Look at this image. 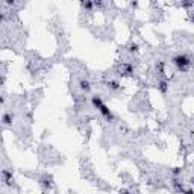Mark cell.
Masks as SVG:
<instances>
[{"mask_svg":"<svg viewBox=\"0 0 194 194\" xmlns=\"http://www.w3.org/2000/svg\"><path fill=\"white\" fill-rule=\"evenodd\" d=\"M173 64L178 67L179 70H185L190 65V58L185 56V55H178V56L173 58Z\"/></svg>","mask_w":194,"mask_h":194,"instance_id":"1","label":"cell"},{"mask_svg":"<svg viewBox=\"0 0 194 194\" xmlns=\"http://www.w3.org/2000/svg\"><path fill=\"white\" fill-rule=\"evenodd\" d=\"M99 112H100V114H102V115H103L105 118H106V120H109V121H112V120H114V114L111 112V109H109L105 103H103L102 106L99 108Z\"/></svg>","mask_w":194,"mask_h":194,"instance_id":"2","label":"cell"},{"mask_svg":"<svg viewBox=\"0 0 194 194\" xmlns=\"http://www.w3.org/2000/svg\"><path fill=\"white\" fill-rule=\"evenodd\" d=\"M2 176H3V182L6 183V185H12V173L9 171V170H3L2 171Z\"/></svg>","mask_w":194,"mask_h":194,"instance_id":"3","label":"cell"},{"mask_svg":"<svg viewBox=\"0 0 194 194\" xmlns=\"http://www.w3.org/2000/svg\"><path fill=\"white\" fill-rule=\"evenodd\" d=\"M12 120H14L12 112H5V114H3V118H2V121H3V125H5V126H9V125H12Z\"/></svg>","mask_w":194,"mask_h":194,"instance_id":"4","label":"cell"},{"mask_svg":"<svg viewBox=\"0 0 194 194\" xmlns=\"http://www.w3.org/2000/svg\"><path fill=\"white\" fill-rule=\"evenodd\" d=\"M79 85H81V90H82V91H85V93L91 90V85H90V81H88V79H81Z\"/></svg>","mask_w":194,"mask_h":194,"instance_id":"5","label":"cell"},{"mask_svg":"<svg viewBox=\"0 0 194 194\" xmlns=\"http://www.w3.org/2000/svg\"><path fill=\"white\" fill-rule=\"evenodd\" d=\"M91 102H93V105H94V108H97V109H99L102 105H103V102H102V99H100V96H94L93 99H91Z\"/></svg>","mask_w":194,"mask_h":194,"instance_id":"6","label":"cell"},{"mask_svg":"<svg viewBox=\"0 0 194 194\" xmlns=\"http://www.w3.org/2000/svg\"><path fill=\"white\" fill-rule=\"evenodd\" d=\"M108 88H109V90L117 91V90H120V85H118V82H115V81H111V82H108Z\"/></svg>","mask_w":194,"mask_h":194,"instance_id":"7","label":"cell"},{"mask_svg":"<svg viewBox=\"0 0 194 194\" xmlns=\"http://www.w3.org/2000/svg\"><path fill=\"white\" fill-rule=\"evenodd\" d=\"M158 88H159L161 93H167V90H169V86H167V82L165 81H161L159 85H158Z\"/></svg>","mask_w":194,"mask_h":194,"instance_id":"8","label":"cell"},{"mask_svg":"<svg viewBox=\"0 0 194 194\" xmlns=\"http://www.w3.org/2000/svg\"><path fill=\"white\" fill-rule=\"evenodd\" d=\"M129 52H130V53H135V52H138V44L132 42L130 46H129Z\"/></svg>","mask_w":194,"mask_h":194,"instance_id":"9","label":"cell"},{"mask_svg":"<svg viewBox=\"0 0 194 194\" xmlns=\"http://www.w3.org/2000/svg\"><path fill=\"white\" fill-rule=\"evenodd\" d=\"M181 171H182V169H179V167H176V169H173V170H171V173H173L174 176H178V174H181Z\"/></svg>","mask_w":194,"mask_h":194,"instance_id":"10","label":"cell"},{"mask_svg":"<svg viewBox=\"0 0 194 194\" xmlns=\"http://www.w3.org/2000/svg\"><path fill=\"white\" fill-rule=\"evenodd\" d=\"M183 194H194L193 190H187V191H183Z\"/></svg>","mask_w":194,"mask_h":194,"instance_id":"11","label":"cell"},{"mask_svg":"<svg viewBox=\"0 0 194 194\" xmlns=\"http://www.w3.org/2000/svg\"><path fill=\"white\" fill-rule=\"evenodd\" d=\"M120 194H130V193H129L127 190H121V191H120Z\"/></svg>","mask_w":194,"mask_h":194,"instance_id":"12","label":"cell"}]
</instances>
